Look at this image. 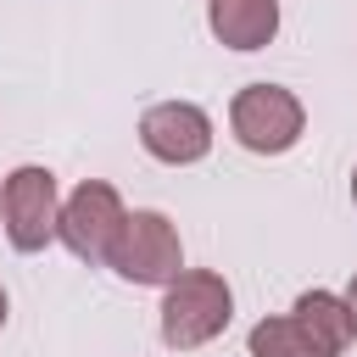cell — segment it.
<instances>
[{"label":"cell","mask_w":357,"mask_h":357,"mask_svg":"<svg viewBox=\"0 0 357 357\" xmlns=\"http://www.w3.org/2000/svg\"><path fill=\"white\" fill-rule=\"evenodd\" d=\"M229 318H234V290L212 268H184L162 296V340L173 351H195V346L218 340L229 329Z\"/></svg>","instance_id":"6da1fadb"},{"label":"cell","mask_w":357,"mask_h":357,"mask_svg":"<svg viewBox=\"0 0 357 357\" xmlns=\"http://www.w3.org/2000/svg\"><path fill=\"white\" fill-rule=\"evenodd\" d=\"M106 268L117 279H128V284H173L184 273L178 229L162 212H151V206L128 212L123 229H117V240H112V251H106Z\"/></svg>","instance_id":"7a4b0ae2"},{"label":"cell","mask_w":357,"mask_h":357,"mask_svg":"<svg viewBox=\"0 0 357 357\" xmlns=\"http://www.w3.org/2000/svg\"><path fill=\"white\" fill-rule=\"evenodd\" d=\"M229 128H234V139H240L245 151L279 156V151H290V145L301 139L307 112H301V100H296L290 89H279V84H245V89L234 95V106H229Z\"/></svg>","instance_id":"3957f363"},{"label":"cell","mask_w":357,"mask_h":357,"mask_svg":"<svg viewBox=\"0 0 357 357\" xmlns=\"http://www.w3.org/2000/svg\"><path fill=\"white\" fill-rule=\"evenodd\" d=\"M0 223H6V240L17 251H45L56 240V223H61L56 173L33 167V162L6 173V184H0Z\"/></svg>","instance_id":"277c9868"},{"label":"cell","mask_w":357,"mask_h":357,"mask_svg":"<svg viewBox=\"0 0 357 357\" xmlns=\"http://www.w3.org/2000/svg\"><path fill=\"white\" fill-rule=\"evenodd\" d=\"M123 195L106 184V178H84L67 201H61V223H56V240L78 257V262H106L117 229H123Z\"/></svg>","instance_id":"5b68a950"},{"label":"cell","mask_w":357,"mask_h":357,"mask_svg":"<svg viewBox=\"0 0 357 357\" xmlns=\"http://www.w3.org/2000/svg\"><path fill=\"white\" fill-rule=\"evenodd\" d=\"M139 145L167 167H190L212 151V117L190 100H162L139 117Z\"/></svg>","instance_id":"8992f818"},{"label":"cell","mask_w":357,"mask_h":357,"mask_svg":"<svg viewBox=\"0 0 357 357\" xmlns=\"http://www.w3.org/2000/svg\"><path fill=\"white\" fill-rule=\"evenodd\" d=\"M206 22L229 50H262L279 33V0H206Z\"/></svg>","instance_id":"52a82bcc"},{"label":"cell","mask_w":357,"mask_h":357,"mask_svg":"<svg viewBox=\"0 0 357 357\" xmlns=\"http://www.w3.org/2000/svg\"><path fill=\"white\" fill-rule=\"evenodd\" d=\"M296 318H301V329L318 340V351L324 357H340L346 346H351V307H346V296H335V290H301L296 296Z\"/></svg>","instance_id":"ba28073f"},{"label":"cell","mask_w":357,"mask_h":357,"mask_svg":"<svg viewBox=\"0 0 357 357\" xmlns=\"http://www.w3.org/2000/svg\"><path fill=\"white\" fill-rule=\"evenodd\" d=\"M245 346H251V357H324L318 340L301 329L296 312H290V318H262V324L245 335Z\"/></svg>","instance_id":"9c48e42d"},{"label":"cell","mask_w":357,"mask_h":357,"mask_svg":"<svg viewBox=\"0 0 357 357\" xmlns=\"http://www.w3.org/2000/svg\"><path fill=\"white\" fill-rule=\"evenodd\" d=\"M346 307H351V329H357V273H351V290H346Z\"/></svg>","instance_id":"30bf717a"},{"label":"cell","mask_w":357,"mask_h":357,"mask_svg":"<svg viewBox=\"0 0 357 357\" xmlns=\"http://www.w3.org/2000/svg\"><path fill=\"white\" fill-rule=\"evenodd\" d=\"M6 307H11V301H6V290H0V329H6Z\"/></svg>","instance_id":"8fae6325"},{"label":"cell","mask_w":357,"mask_h":357,"mask_svg":"<svg viewBox=\"0 0 357 357\" xmlns=\"http://www.w3.org/2000/svg\"><path fill=\"white\" fill-rule=\"evenodd\" d=\"M351 206H357V167H351Z\"/></svg>","instance_id":"7c38bea8"}]
</instances>
